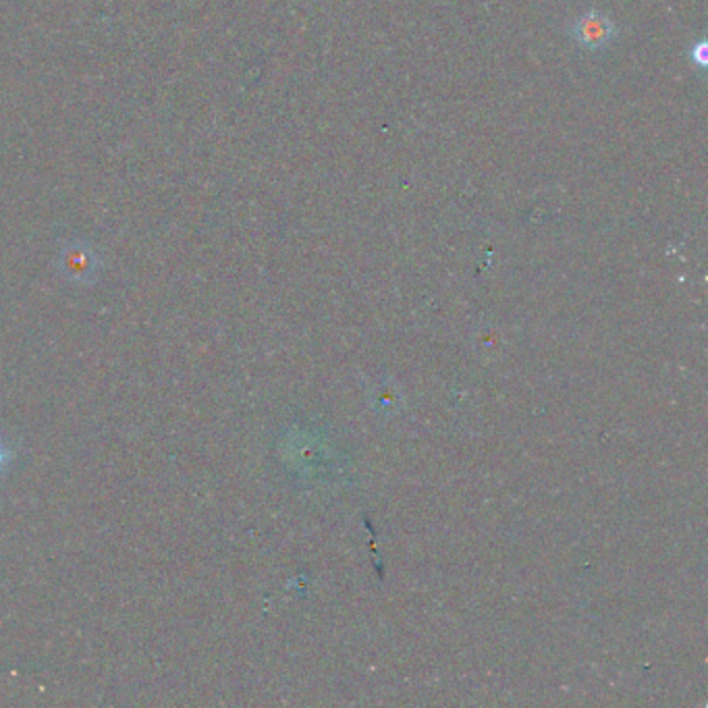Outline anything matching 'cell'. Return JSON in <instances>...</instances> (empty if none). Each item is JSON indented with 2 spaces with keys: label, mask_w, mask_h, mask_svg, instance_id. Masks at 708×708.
I'll return each mask as SVG.
<instances>
[{
  "label": "cell",
  "mask_w": 708,
  "mask_h": 708,
  "mask_svg": "<svg viewBox=\"0 0 708 708\" xmlns=\"http://www.w3.org/2000/svg\"><path fill=\"white\" fill-rule=\"evenodd\" d=\"M56 266L65 279L77 285H92L100 273V258L90 243L69 240L60 245Z\"/></svg>",
  "instance_id": "cell-1"
},
{
  "label": "cell",
  "mask_w": 708,
  "mask_h": 708,
  "mask_svg": "<svg viewBox=\"0 0 708 708\" xmlns=\"http://www.w3.org/2000/svg\"><path fill=\"white\" fill-rule=\"evenodd\" d=\"M707 42L700 40L694 48L690 51L692 63L698 67V69H705L707 67Z\"/></svg>",
  "instance_id": "cell-3"
},
{
  "label": "cell",
  "mask_w": 708,
  "mask_h": 708,
  "mask_svg": "<svg viewBox=\"0 0 708 708\" xmlns=\"http://www.w3.org/2000/svg\"><path fill=\"white\" fill-rule=\"evenodd\" d=\"M9 462V451L0 445V469Z\"/></svg>",
  "instance_id": "cell-4"
},
{
  "label": "cell",
  "mask_w": 708,
  "mask_h": 708,
  "mask_svg": "<svg viewBox=\"0 0 708 708\" xmlns=\"http://www.w3.org/2000/svg\"><path fill=\"white\" fill-rule=\"evenodd\" d=\"M616 36V25L613 21L597 13V11H588L582 18L576 19L574 23V37L576 42L582 44L588 51H598L605 44H609Z\"/></svg>",
  "instance_id": "cell-2"
}]
</instances>
